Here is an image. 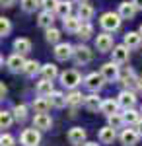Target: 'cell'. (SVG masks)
Returning <instances> with one entry per match:
<instances>
[{
    "label": "cell",
    "mask_w": 142,
    "mask_h": 146,
    "mask_svg": "<svg viewBox=\"0 0 142 146\" xmlns=\"http://www.w3.org/2000/svg\"><path fill=\"white\" fill-rule=\"evenodd\" d=\"M101 103H103V100L98 96V92H92L90 96L84 98V107H86L88 111H99L101 109Z\"/></svg>",
    "instance_id": "17"
},
{
    "label": "cell",
    "mask_w": 142,
    "mask_h": 146,
    "mask_svg": "<svg viewBox=\"0 0 142 146\" xmlns=\"http://www.w3.org/2000/svg\"><path fill=\"white\" fill-rule=\"evenodd\" d=\"M78 18H80L82 22H90V20L94 18V6L88 4V2L80 4V6H78Z\"/></svg>",
    "instance_id": "27"
},
{
    "label": "cell",
    "mask_w": 142,
    "mask_h": 146,
    "mask_svg": "<svg viewBox=\"0 0 142 146\" xmlns=\"http://www.w3.org/2000/svg\"><path fill=\"white\" fill-rule=\"evenodd\" d=\"M12 31V23L8 18H0V35L2 37H6V35H10Z\"/></svg>",
    "instance_id": "39"
},
{
    "label": "cell",
    "mask_w": 142,
    "mask_h": 146,
    "mask_svg": "<svg viewBox=\"0 0 142 146\" xmlns=\"http://www.w3.org/2000/svg\"><path fill=\"white\" fill-rule=\"evenodd\" d=\"M117 129H113L111 125L107 127H103L101 131H99V142H103V144H111L115 138H117V133H115Z\"/></svg>",
    "instance_id": "23"
},
{
    "label": "cell",
    "mask_w": 142,
    "mask_h": 146,
    "mask_svg": "<svg viewBox=\"0 0 142 146\" xmlns=\"http://www.w3.org/2000/svg\"><path fill=\"white\" fill-rule=\"evenodd\" d=\"M84 98H86V96H82V92H78V90H70V94H66V101H68L70 107L82 105V103H84Z\"/></svg>",
    "instance_id": "30"
},
{
    "label": "cell",
    "mask_w": 142,
    "mask_h": 146,
    "mask_svg": "<svg viewBox=\"0 0 142 146\" xmlns=\"http://www.w3.org/2000/svg\"><path fill=\"white\" fill-rule=\"evenodd\" d=\"M33 127L39 129V131H51L53 119H51L47 113H35V117H33Z\"/></svg>",
    "instance_id": "14"
},
{
    "label": "cell",
    "mask_w": 142,
    "mask_h": 146,
    "mask_svg": "<svg viewBox=\"0 0 142 146\" xmlns=\"http://www.w3.org/2000/svg\"><path fill=\"white\" fill-rule=\"evenodd\" d=\"M14 51L20 53V55H27V53H31V41H29L27 37H20V39H16V41H14Z\"/></svg>",
    "instance_id": "24"
},
{
    "label": "cell",
    "mask_w": 142,
    "mask_h": 146,
    "mask_svg": "<svg viewBox=\"0 0 142 146\" xmlns=\"http://www.w3.org/2000/svg\"><path fill=\"white\" fill-rule=\"evenodd\" d=\"M25 55H20V53H14V55L8 56L6 60V66L10 72H23V66H25Z\"/></svg>",
    "instance_id": "12"
},
{
    "label": "cell",
    "mask_w": 142,
    "mask_h": 146,
    "mask_svg": "<svg viewBox=\"0 0 142 146\" xmlns=\"http://www.w3.org/2000/svg\"><path fill=\"white\" fill-rule=\"evenodd\" d=\"M35 92H37V96H45V98H49L51 94H53V80H47V78H41V82H37V86H35Z\"/></svg>",
    "instance_id": "21"
},
{
    "label": "cell",
    "mask_w": 142,
    "mask_h": 146,
    "mask_svg": "<svg viewBox=\"0 0 142 146\" xmlns=\"http://www.w3.org/2000/svg\"><path fill=\"white\" fill-rule=\"evenodd\" d=\"M20 142L22 146H39L41 142V133H39V129H23L22 135H20Z\"/></svg>",
    "instance_id": "3"
},
{
    "label": "cell",
    "mask_w": 142,
    "mask_h": 146,
    "mask_svg": "<svg viewBox=\"0 0 142 146\" xmlns=\"http://www.w3.org/2000/svg\"><path fill=\"white\" fill-rule=\"evenodd\" d=\"M99 72H101V76L105 78V82H117V80L121 78V68H119V64H117L115 60L105 62Z\"/></svg>",
    "instance_id": "4"
},
{
    "label": "cell",
    "mask_w": 142,
    "mask_h": 146,
    "mask_svg": "<svg viewBox=\"0 0 142 146\" xmlns=\"http://www.w3.org/2000/svg\"><path fill=\"white\" fill-rule=\"evenodd\" d=\"M119 107H121V105H119V100H103L101 109H99V111L107 117V115H111V113H117V111H119Z\"/></svg>",
    "instance_id": "26"
},
{
    "label": "cell",
    "mask_w": 142,
    "mask_h": 146,
    "mask_svg": "<svg viewBox=\"0 0 142 146\" xmlns=\"http://www.w3.org/2000/svg\"><path fill=\"white\" fill-rule=\"evenodd\" d=\"M138 138H140V133L136 131V129H132V127H127V129H123L121 131V144L123 146H136L138 144Z\"/></svg>",
    "instance_id": "5"
},
{
    "label": "cell",
    "mask_w": 142,
    "mask_h": 146,
    "mask_svg": "<svg viewBox=\"0 0 142 146\" xmlns=\"http://www.w3.org/2000/svg\"><path fill=\"white\" fill-rule=\"evenodd\" d=\"M107 125H111L113 129H121V127H125V117H123V113H111L107 115Z\"/></svg>",
    "instance_id": "32"
},
{
    "label": "cell",
    "mask_w": 142,
    "mask_h": 146,
    "mask_svg": "<svg viewBox=\"0 0 142 146\" xmlns=\"http://www.w3.org/2000/svg\"><path fill=\"white\" fill-rule=\"evenodd\" d=\"M138 31H140V35H142V25H140V27H138Z\"/></svg>",
    "instance_id": "48"
},
{
    "label": "cell",
    "mask_w": 142,
    "mask_h": 146,
    "mask_svg": "<svg viewBox=\"0 0 142 146\" xmlns=\"http://www.w3.org/2000/svg\"><path fill=\"white\" fill-rule=\"evenodd\" d=\"M117 100H119V105L123 107V109H131V107L136 105V96H134L132 90H123Z\"/></svg>",
    "instance_id": "15"
},
{
    "label": "cell",
    "mask_w": 142,
    "mask_h": 146,
    "mask_svg": "<svg viewBox=\"0 0 142 146\" xmlns=\"http://www.w3.org/2000/svg\"><path fill=\"white\" fill-rule=\"evenodd\" d=\"M92 35H94V25H92L90 22H82V25H80V29H78L76 37L80 39V41H88Z\"/></svg>",
    "instance_id": "29"
},
{
    "label": "cell",
    "mask_w": 142,
    "mask_h": 146,
    "mask_svg": "<svg viewBox=\"0 0 142 146\" xmlns=\"http://www.w3.org/2000/svg\"><path fill=\"white\" fill-rule=\"evenodd\" d=\"M136 131H138L140 136H142V117H140V121H138V125H136Z\"/></svg>",
    "instance_id": "44"
},
{
    "label": "cell",
    "mask_w": 142,
    "mask_h": 146,
    "mask_svg": "<svg viewBox=\"0 0 142 146\" xmlns=\"http://www.w3.org/2000/svg\"><path fill=\"white\" fill-rule=\"evenodd\" d=\"M53 53H55L56 60H68L70 56H74V47L70 43H56Z\"/></svg>",
    "instance_id": "13"
},
{
    "label": "cell",
    "mask_w": 142,
    "mask_h": 146,
    "mask_svg": "<svg viewBox=\"0 0 142 146\" xmlns=\"http://www.w3.org/2000/svg\"><path fill=\"white\" fill-rule=\"evenodd\" d=\"M41 76L47 78V80H55L56 76H58V68H56V64H51V62L43 64V66H41Z\"/></svg>",
    "instance_id": "31"
},
{
    "label": "cell",
    "mask_w": 142,
    "mask_h": 146,
    "mask_svg": "<svg viewBox=\"0 0 142 146\" xmlns=\"http://www.w3.org/2000/svg\"><path fill=\"white\" fill-rule=\"evenodd\" d=\"M125 45L129 47L131 51L138 49V47L142 45V35H140V31H129V33L125 35Z\"/></svg>",
    "instance_id": "20"
},
{
    "label": "cell",
    "mask_w": 142,
    "mask_h": 146,
    "mask_svg": "<svg viewBox=\"0 0 142 146\" xmlns=\"http://www.w3.org/2000/svg\"><path fill=\"white\" fill-rule=\"evenodd\" d=\"M140 90H142V76H140Z\"/></svg>",
    "instance_id": "49"
},
{
    "label": "cell",
    "mask_w": 142,
    "mask_h": 146,
    "mask_svg": "<svg viewBox=\"0 0 142 146\" xmlns=\"http://www.w3.org/2000/svg\"><path fill=\"white\" fill-rule=\"evenodd\" d=\"M20 6H22L23 12L31 14V12H35L39 6H41V2H39V0H20Z\"/></svg>",
    "instance_id": "37"
},
{
    "label": "cell",
    "mask_w": 142,
    "mask_h": 146,
    "mask_svg": "<svg viewBox=\"0 0 142 146\" xmlns=\"http://www.w3.org/2000/svg\"><path fill=\"white\" fill-rule=\"evenodd\" d=\"M103 84H105V78L101 76V72H92V74H88L86 78H84V86H86L90 92H99L103 88Z\"/></svg>",
    "instance_id": "6"
},
{
    "label": "cell",
    "mask_w": 142,
    "mask_h": 146,
    "mask_svg": "<svg viewBox=\"0 0 142 146\" xmlns=\"http://www.w3.org/2000/svg\"><path fill=\"white\" fill-rule=\"evenodd\" d=\"M41 6H43V10H56V6H58V0H41Z\"/></svg>",
    "instance_id": "41"
},
{
    "label": "cell",
    "mask_w": 142,
    "mask_h": 146,
    "mask_svg": "<svg viewBox=\"0 0 142 146\" xmlns=\"http://www.w3.org/2000/svg\"><path fill=\"white\" fill-rule=\"evenodd\" d=\"M62 22H64V29L68 31V33H78V29H80V25H82V20L78 18V16H66V18H62Z\"/></svg>",
    "instance_id": "19"
},
{
    "label": "cell",
    "mask_w": 142,
    "mask_h": 146,
    "mask_svg": "<svg viewBox=\"0 0 142 146\" xmlns=\"http://www.w3.org/2000/svg\"><path fill=\"white\" fill-rule=\"evenodd\" d=\"M14 111H2L0 113V127L2 129H10L12 123H14Z\"/></svg>",
    "instance_id": "36"
},
{
    "label": "cell",
    "mask_w": 142,
    "mask_h": 146,
    "mask_svg": "<svg viewBox=\"0 0 142 146\" xmlns=\"http://www.w3.org/2000/svg\"><path fill=\"white\" fill-rule=\"evenodd\" d=\"M55 14L56 12H53V10H43L39 16H37V23H39L43 29L53 27V23H55Z\"/></svg>",
    "instance_id": "18"
},
{
    "label": "cell",
    "mask_w": 142,
    "mask_h": 146,
    "mask_svg": "<svg viewBox=\"0 0 142 146\" xmlns=\"http://www.w3.org/2000/svg\"><path fill=\"white\" fill-rule=\"evenodd\" d=\"M140 115H142V113L134 111V107L125 109V113H123V117H125V125H127V127H136L138 121H140Z\"/></svg>",
    "instance_id": "25"
},
{
    "label": "cell",
    "mask_w": 142,
    "mask_h": 146,
    "mask_svg": "<svg viewBox=\"0 0 142 146\" xmlns=\"http://www.w3.org/2000/svg\"><path fill=\"white\" fill-rule=\"evenodd\" d=\"M96 49L99 53H109L113 49V37L109 35V31H103L96 37Z\"/></svg>",
    "instance_id": "9"
},
{
    "label": "cell",
    "mask_w": 142,
    "mask_h": 146,
    "mask_svg": "<svg viewBox=\"0 0 142 146\" xmlns=\"http://www.w3.org/2000/svg\"><path fill=\"white\" fill-rule=\"evenodd\" d=\"M111 53H113V58H111V60H115L117 64H127V62H129V56H131V49L125 45V43H123V45L113 47V51H111Z\"/></svg>",
    "instance_id": "10"
},
{
    "label": "cell",
    "mask_w": 142,
    "mask_h": 146,
    "mask_svg": "<svg viewBox=\"0 0 142 146\" xmlns=\"http://www.w3.org/2000/svg\"><path fill=\"white\" fill-rule=\"evenodd\" d=\"M132 2L136 4V8H138V10H142V0H132Z\"/></svg>",
    "instance_id": "45"
},
{
    "label": "cell",
    "mask_w": 142,
    "mask_h": 146,
    "mask_svg": "<svg viewBox=\"0 0 142 146\" xmlns=\"http://www.w3.org/2000/svg\"><path fill=\"white\" fill-rule=\"evenodd\" d=\"M6 92H8V88H6V86H4V84H2V86H0V94H2V98H4V96H6Z\"/></svg>",
    "instance_id": "43"
},
{
    "label": "cell",
    "mask_w": 142,
    "mask_h": 146,
    "mask_svg": "<svg viewBox=\"0 0 142 146\" xmlns=\"http://www.w3.org/2000/svg\"><path fill=\"white\" fill-rule=\"evenodd\" d=\"M56 16H60V18H66V16H70L72 14V2H68V0H62V2H58V6H56Z\"/></svg>",
    "instance_id": "34"
},
{
    "label": "cell",
    "mask_w": 142,
    "mask_h": 146,
    "mask_svg": "<svg viewBox=\"0 0 142 146\" xmlns=\"http://www.w3.org/2000/svg\"><path fill=\"white\" fill-rule=\"evenodd\" d=\"M49 100H51V105L53 107H56V109H62L64 105H68V101H66V96L62 94V92H53L51 96H49Z\"/></svg>",
    "instance_id": "28"
},
{
    "label": "cell",
    "mask_w": 142,
    "mask_h": 146,
    "mask_svg": "<svg viewBox=\"0 0 142 146\" xmlns=\"http://www.w3.org/2000/svg\"><path fill=\"white\" fill-rule=\"evenodd\" d=\"M31 107H33V111H35V113H47V111H49V107H51V100L45 98V96H39V98L33 100Z\"/></svg>",
    "instance_id": "22"
},
{
    "label": "cell",
    "mask_w": 142,
    "mask_h": 146,
    "mask_svg": "<svg viewBox=\"0 0 142 146\" xmlns=\"http://www.w3.org/2000/svg\"><path fill=\"white\" fill-rule=\"evenodd\" d=\"M92 58H94V53H92L90 47H86V45L74 47V60H76V64H88V62H92Z\"/></svg>",
    "instance_id": "7"
},
{
    "label": "cell",
    "mask_w": 142,
    "mask_h": 146,
    "mask_svg": "<svg viewBox=\"0 0 142 146\" xmlns=\"http://www.w3.org/2000/svg\"><path fill=\"white\" fill-rule=\"evenodd\" d=\"M119 82L123 84V88H125V90H134L136 86L140 88V78H136V76H134V72H132L131 68H129V70H125V72H121Z\"/></svg>",
    "instance_id": "8"
},
{
    "label": "cell",
    "mask_w": 142,
    "mask_h": 146,
    "mask_svg": "<svg viewBox=\"0 0 142 146\" xmlns=\"http://www.w3.org/2000/svg\"><path fill=\"white\" fill-rule=\"evenodd\" d=\"M84 146H99L98 142H84Z\"/></svg>",
    "instance_id": "46"
},
{
    "label": "cell",
    "mask_w": 142,
    "mask_h": 146,
    "mask_svg": "<svg viewBox=\"0 0 142 146\" xmlns=\"http://www.w3.org/2000/svg\"><path fill=\"white\" fill-rule=\"evenodd\" d=\"M45 39H47L49 43L56 45V43H60V31H58L56 27H49V29H45Z\"/></svg>",
    "instance_id": "35"
},
{
    "label": "cell",
    "mask_w": 142,
    "mask_h": 146,
    "mask_svg": "<svg viewBox=\"0 0 142 146\" xmlns=\"http://www.w3.org/2000/svg\"><path fill=\"white\" fill-rule=\"evenodd\" d=\"M140 113H142V105H140Z\"/></svg>",
    "instance_id": "50"
},
{
    "label": "cell",
    "mask_w": 142,
    "mask_h": 146,
    "mask_svg": "<svg viewBox=\"0 0 142 146\" xmlns=\"http://www.w3.org/2000/svg\"><path fill=\"white\" fill-rule=\"evenodd\" d=\"M0 146H16V138L8 133H2L0 136Z\"/></svg>",
    "instance_id": "40"
},
{
    "label": "cell",
    "mask_w": 142,
    "mask_h": 146,
    "mask_svg": "<svg viewBox=\"0 0 142 146\" xmlns=\"http://www.w3.org/2000/svg\"><path fill=\"white\" fill-rule=\"evenodd\" d=\"M0 4H2L4 8H10V6H14V4H16V0H0Z\"/></svg>",
    "instance_id": "42"
},
{
    "label": "cell",
    "mask_w": 142,
    "mask_h": 146,
    "mask_svg": "<svg viewBox=\"0 0 142 146\" xmlns=\"http://www.w3.org/2000/svg\"><path fill=\"white\" fill-rule=\"evenodd\" d=\"M78 4H84V2H88V0H76Z\"/></svg>",
    "instance_id": "47"
},
{
    "label": "cell",
    "mask_w": 142,
    "mask_h": 146,
    "mask_svg": "<svg viewBox=\"0 0 142 146\" xmlns=\"http://www.w3.org/2000/svg\"><path fill=\"white\" fill-rule=\"evenodd\" d=\"M66 138H68V142L72 146H82L86 142V131H84L82 127H72V129L68 131Z\"/></svg>",
    "instance_id": "11"
},
{
    "label": "cell",
    "mask_w": 142,
    "mask_h": 146,
    "mask_svg": "<svg viewBox=\"0 0 142 146\" xmlns=\"http://www.w3.org/2000/svg\"><path fill=\"white\" fill-rule=\"evenodd\" d=\"M121 22H123V18H121L119 12H105V14H101V18H99L101 29H103V31H109V33H115V31L119 29Z\"/></svg>",
    "instance_id": "1"
},
{
    "label": "cell",
    "mask_w": 142,
    "mask_h": 146,
    "mask_svg": "<svg viewBox=\"0 0 142 146\" xmlns=\"http://www.w3.org/2000/svg\"><path fill=\"white\" fill-rule=\"evenodd\" d=\"M14 117H16V121H25V119H27V105L18 103V105L14 107Z\"/></svg>",
    "instance_id": "38"
},
{
    "label": "cell",
    "mask_w": 142,
    "mask_h": 146,
    "mask_svg": "<svg viewBox=\"0 0 142 146\" xmlns=\"http://www.w3.org/2000/svg\"><path fill=\"white\" fill-rule=\"evenodd\" d=\"M60 84L64 88H68V90H76L82 84V76H80L78 70H66V72L60 74Z\"/></svg>",
    "instance_id": "2"
},
{
    "label": "cell",
    "mask_w": 142,
    "mask_h": 146,
    "mask_svg": "<svg viewBox=\"0 0 142 146\" xmlns=\"http://www.w3.org/2000/svg\"><path fill=\"white\" fill-rule=\"evenodd\" d=\"M37 72H41V64H39L37 60H25L23 74H25V76H35Z\"/></svg>",
    "instance_id": "33"
},
{
    "label": "cell",
    "mask_w": 142,
    "mask_h": 146,
    "mask_svg": "<svg viewBox=\"0 0 142 146\" xmlns=\"http://www.w3.org/2000/svg\"><path fill=\"white\" fill-rule=\"evenodd\" d=\"M136 12H138V8H136V4L134 2H121L119 4V14L123 20H132L134 16H136Z\"/></svg>",
    "instance_id": "16"
}]
</instances>
